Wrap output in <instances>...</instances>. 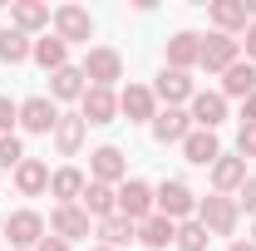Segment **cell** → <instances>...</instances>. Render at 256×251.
Here are the masks:
<instances>
[{
	"label": "cell",
	"instance_id": "13",
	"mask_svg": "<svg viewBox=\"0 0 256 251\" xmlns=\"http://www.w3.org/2000/svg\"><path fill=\"white\" fill-rule=\"evenodd\" d=\"M192 79L182 74V69H162L158 74V84H153V98H162L168 108H182V104H192Z\"/></svg>",
	"mask_w": 256,
	"mask_h": 251
},
{
	"label": "cell",
	"instance_id": "33",
	"mask_svg": "<svg viewBox=\"0 0 256 251\" xmlns=\"http://www.w3.org/2000/svg\"><path fill=\"white\" fill-rule=\"evenodd\" d=\"M236 158H256V124H242V133H236Z\"/></svg>",
	"mask_w": 256,
	"mask_h": 251
},
{
	"label": "cell",
	"instance_id": "28",
	"mask_svg": "<svg viewBox=\"0 0 256 251\" xmlns=\"http://www.w3.org/2000/svg\"><path fill=\"white\" fill-rule=\"evenodd\" d=\"M30 60L40 64L44 74H54V69H64V64H69V44H64L60 34H44V40H34Z\"/></svg>",
	"mask_w": 256,
	"mask_h": 251
},
{
	"label": "cell",
	"instance_id": "12",
	"mask_svg": "<svg viewBox=\"0 0 256 251\" xmlns=\"http://www.w3.org/2000/svg\"><path fill=\"white\" fill-rule=\"evenodd\" d=\"M89 172H94V182H124L128 162H124V148H114V143H104V148H94L89 153Z\"/></svg>",
	"mask_w": 256,
	"mask_h": 251
},
{
	"label": "cell",
	"instance_id": "35",
	"mask_svg": "<svg viewBox=\"0 0 256 251\" xmlns=\"http://www.w3.org/2000/svg\"><path fill=\"white\" fill-rule=\"evenodd\" d=\"M236 207H246V212L256 217V178H246V182H242V192H236Z\"/></svg>",
	"mask_w": 256,
	"mask_h": 251
},
{
	"label": "cell",
	"instance_id": "8",
	"mask_svg": "<svg viewBox=\"0 0 256 251\" xmlns=\"http://www.w3.org/2000/svg\"><path fill=\"white\" fill-rule=\"evenodd\" d=\"M118 114H124L128 124H153L158 118V98L148 84H128L124 94H118Z\"/></svg>",
	"mask_w": 256,
	"mask_h": 251
},
{
	"label": "cell",
	"instance_id": "39",
	"mask_svg": "<svg viewBox=\"0 0 256 251\" xmlns=\"http://www.w3.org/2000/svg\"><path fill=\"white\" fill-rule=\"evenodd\" d=\"M226 251H256V242H232Z\"/></svg>",
	"mask_w": 256,
	"mask_h": 251
},
{
	"label": "cell",
	"instance_id": "18",
	"mask_svg": "<svg viewBox=\"0 0 256 251\" xmlns=\"http://www.w3.org/2000/svg\"><path fill=\"white\" fill-rule=\"evenodd\" d=\"M79 207H84L94 222L114 217V212H118V188H108V182H94V178H89V188H84V197H79Z\"/></svg>",
	"mask_w": 256,
	"mask_h": 251
},
{
	"label": "cell",
	"instance_id": "37",
	"mask_svg": "<svg viewBox=\"0 0 256 251\" xmlns=\"http://www.w3.org/2000/svg\"><path fill=\"white\" fill-rule=\"evenodd\" d=\"M242 124H256V94L242 98Z\"/></svg>",
	"mask_w": 256,
	"mask_h": 251
},
{
	"label": "cell",
	"instance_id": "40",
	"mask_svg": "<svg viewBox=\"0 0 256 251\" xmlns=\"http://www.w3.org/2000/svg\"><path fill=\"white\" fill-rule=\"evenodd\" d=\"M252 242H256V217H252Z\"/></svg>",
	"mask_w": 256,
	"mask_h": 251
},
{
	"label": "cell",
	"instance_id": "7",
	"mask_svg": "<svg viewBox=\"0 0 256 251\" xmlns=\"http://www.w3.org/2000/svg\"><path fill=\"white\" fill-rule=\"evenodd\" d=\"M54 34H60L64 44H89L94 40V15L84 5H60L54 10Z\"/></svg>",
	"mask_w": 256,
	"mask_h": 251
},
{
	"label": "cell",
	"instance_id": "42",
	"mask_svg": "<svg viewBox=\"0 0 256 251\" xmlns=\"http://www.w3.org/2000/svg\"><path fill=\"white\" fill-rule=\"evenodd\" d=\"M94 251H114V246H94Z\"/></svg>",
	"mask_w": 256,
	"mask_h": 251
},
{
	"label": "cell",
	"instance_id": "22",
	"mask_svg": "<svg viewBox=\"0 0 256 251\" xmlns=\"http://www.w3.org/2000/svg\"><path fill=\"white\" fill-rule=\"evenodd\" d=\"M15 192H20V197H40V192H50V162L25 158V162L15 168Z\"/></svg>",
	"mask_w": 256,
	"mask_h": 251
},
{
	"label": "cell",
	"instance_id": "26",
	"mask_svg": "<svg viewBox=\"0 0 256 251\" xmlns=\"http://www.w3.org/2000/svg\"><path fill=\"white\" fill-rule=\"evenodd\" d=\"M84 188H89V178H84L79 168H60V172H50V192L60 197V207H74V202L84 197Z\"/></svg>",
	"mask_w": 256,
	"mask_h": 251
},
{
	"label": "cell",
	"instance_id": "11",
	"mask_svg": "<svg viewBox=\"0 0 256 251\" xmlns=\"http://www.w3.org/2000/svg\"><path fill=\"white\" fill-rule=\"evenodd\" d=\"M79 118H84V124H114V118H118V94L89 84L84 98H79Z\"/></svg>",
	"mask_w": 256,
	"mask_h": 251
},
{
	"label": "cell",
	"instance_id": "30",
	"mask_svg": "<svg viewBox=\"0 0 256 251\" xmlns=\"http://www.w3.org/2000/svg\"><path fill=\"white\" fill-rule=\"evenodd\" d=\"M98 236H104V246H124V242H133V236H138V226H133V222L128 217H118V212H114V217H104L98 222Z\"/></svg>",
	"mask_w": 256,
	"mask_h": 251
},
{
	"label": "cell",
	"instance_id": "16",
	"mask_svg": "<svg viewBox=\"0 0 256 251\" xmlns=\"http://www.w3.org/2000/svg\"><path fill=\"white\" fill-rule=\"evenodd\" d=\"M197 60H202V34L197 30H178L168 40V69H182V74H188Z\"/></svg>",
	"mask_w": 256,
	"mask_h": 251
},
{
	"label": "cell",
	"instance_id": "1",
	"mask_svg": "<svg viewBox=\"0 0 256 251\" xmlns=\"http://www.w3.org/2000/svg\"><path fill=\"white\" fill-rule=\"evenodd\" d=\"M153 212L168 222H192L197 217V197H192L188 182H178V178H168V182H158L153 188Z\"/></svg>",
	"mask_w": 256,
	"mask_h": 251
},
{
	"label": "cell",
	"instance_id": "3",
	"mask_svg": "<svg viewBox=\"0 0 256 251\" xmlns=\"http://www.w3.org/2000/svg\"><path fill=\"white\" fill-rule=\"evenodd\" d=\"M84 79L94 84V89H114L118 79H124V54L118 50H108V44H94L89 54H84Z\"/></svg>",
	"mask_w": 256,
	"mask_h": 251
},
{
	"label": "cell",
	"instance_id": "36",
	"mask_svg": "<svg viewBox=\"0 0 256 251\" xmlns=\"http://www.w3.org/2000/svg\"><path fill=\"white\" fill-rule=\"evenodd\" d=\"M242 50H246V60L256 64V25H246V34H242Z\"/></svg>",
	"mask_w": 256,
	"mask_h": 251
},
{
	"label": "cell",
	"instance_id": "38",
	"mask_svg": "<svg viewBox=\"0 0 256 251\" xmlns=\"http://www.w3.org/2000/svg\"><path fill=\"white\" fill-rule=\"evenodd\" d=\"M34 251H69V242H60V236H44V242H40Z\"/></svg>",
	"mask_w": 256,
	"mask_h": 251
},
{
	"label": "cell",
	"instance_id": "31",
	"mask_svg": "<svg viewBox=\"0 0 256 251\" xmlns=\"http://www.w3.org/2000/svg\"><path fill=\"white\" fill-rule=\"evenodd\" d=\"M207 242H212V232H207L197 217H192V222H178V242H172L178 251H207Z\"/></svg>",
	"mask_w": 256,
	"mask_h": 251
},
{
	"label": "cell",
	"instance_id": "21",
	"mask_svg": "<svg viewBox=\"0 0 256 251\" xmlns=\"http://www.w3.org/2000/svg\"><path fill=\"white\" fill-rule=\"evenodd\" d=\"M182 158H188V162H197V168H212V162L222 158V148H217V133H207V128H192L188 138H182Z\"/></svg>",
	"mask_w": 256,
	"mask_h": 251
},
{
	"label": "cell",
	"instance_id": "2",
	"mask_svg": "<svg viewBox=\"0 0 256 251\" xmlns=\"http://www.w3.org/2000/svg\"><path fill=\"white\" fill-rule=\"evenodd\" d=\"M197 222H202L212 236H232L236 222H242V207H236V197L212 192V197H197Z\"/></svg>",
	"mask_w": 256,
	"mask_h": 251
},
{
	"label": "cell",
	"instance_id": "4",
	"mask_svg": "<svg viewBox=\"0 0 256 251\" xmlns=\"http://www.w3.org/2000/svg\"><path fill=\"white\" fill-rule=\"evenodd\" d=\"M5 236H10V246H15V251H34L44 236H50V226H44L40 212L20 207V212H10V217H5Z\"/></svg>",
	"mask_w": 256,
	"mask_h": 251
},
{
	"label": "cell",
	"instance_id": "15",
	"mask_svg": "<svg viewBox=\"0 0 256 251\" xmlns=\"http://www.w3.org/2000/svg\"><path fill=\"white\" fill-rule=\"evenodd\" d=\"M192 128H207V133H217V128L226 124V98L222 94H207V89H202V94H192Z\"/></svg>",
	"mask_w": 256,
	"mask_h": 251
},
{
	"label": "cell",
	"instance_id": "9",
	"mask_svg": "<svg viewBox=\"0 0 256 251\" xmlns=\"http://www.w3.org/2000/svg\"><path fill=\"white\" fill-rule=\"evenodd\" d=\"M54 124H60V104L44 94H34L20 104V128L25 133H54Z\"/></svg>",
	"mask_w": 256,
	"mask_h": 251
},
{
	"label": "cell",
	"instance_id": "6",
	"mask_svg": "<svg viewBox=\"0 0 256 251\" xmlns=\"http://www.w3.org/2000/svg\"><path fill=\"white\" fill-rule=\"evenodd\" d=\"M118 217H128L133 226L153 217V188H148L143 178H124V182H118Z\"/></svg>",
	"mask_w": 256,
	"mask_h": 251
},
{
	"label": "cell",
	"instance_id": "5",
	"mask_svg": "<svg viewBox=\"0 0 256 251\" xmlns=\"http://www.w3.org/2000/svg\"><path fill=\"white\" fill-rule=\"evenodd\" d=\"M242 60V40H232V34H202V69H207V74H226V69H232V64Z\"/></svg>",
	"mask_w": 256,
	"mask_h": 251
},
{
	"label": "cell",
	"instance_id": "24",
	"mask_svg": "<svg viewBox=\"0 0 256 251\" xmlns=\"http://www.w3.org/2000/svg\"><path fill=\"white\" fill-rule=\"evenodd\" d=\"M84 133H89V124H84L79 114H60V124H54V148H60V158L79 153V148H84Z\"/></svg>",
	"mask_w": 256,
	"mask_h": 251
},
{
	"label": "cell",
	"instance_id": "10",
	"mask_svg": "<svg viewBox=\"0 0 256 251\" xmlns=\"http://www.w3.org/2000/svg\"><path fill=\"white\" fill-rule=\"evenodd\" d=\"M89 226H94V217H89L79 202L50 212V236H60V242H79V236H89Z\"/></svg>",
	"mask_w": 256,
	"mask_h": 251
},
{
	"label": "cell",
	"instance_id": "20",
	"mask_svg": "<svg viewBox=\"0 0 256 251\" xmlns=\"http://www.w3.org/2000/svg\"><path fill=\"white\" fill-rule=\"evenodd\" d=\"M84 89H89V79H84L79 64H64V69L50 74V98H54V104H64V98H84Z\"/></svg>",
	"mask_w": 256,
	"mask_h": 251
},
{
	"label": "cell",
	"instance_id": "34",
	"mask_svg": "<svg viewBox=\"0 0 256 251\" xmlns=\"http://www.w3.org/2000/svg\"><path fill=\"white\" fill-rule=\"evenodd\" d=\"M15 124H20V104H10L0 94V133H15Z\"/></svg>",
	"mask_w": 256,
	"mask_h": 251
},
{
	"label": "cell",
	"instance_id": "14",
	"mask_svg": "<svg viewBox=\"0 0 256 251\" xmlns=\"http://www.w3.org/2000/svg\"><path fill=\"white\" fill-rule=\"evenodd\" d=\"M242 182H246V158H236V153H222L217 162H212V192L232 197V192H242Z\"/></svg>",
	"mask_w": 256,
	"mask_h": 251
},
{
	"label": "cell",
	"instance_id": "41",
	"mask_svg": "<svg viewBox=\"0 0 256 251\" xmlns=\"http://www.w3.org/2000/svg\"><path fill=\"white\" fill-rule=\"evenodd\" d=\"M0 236H5V217H0Z\"/></svg>",
	"mask_w": 256,
	"mask_h": 251
},
{
	"label": "cell",
	"instance_id": "19",
	"mask_svg": "<svg viewBox=\"0 0 256 251\" xmlns=\"http://www.w3.org/2000/svg\"><path fill=\"white\" fill-rule=\"evenodd\" d=\"M212 25H217V34H232V40H236V30L246 34V25H252L246 0H217L212 5Z\"/></svg>",
	"mask_w": 256,
	"mask_h": 251
},
{
	"label": "cell",
	"instance_id": "17",
	"mask_svg": "<svg viewBox=\"0 0 256 251\" xmlns=\"http://www.w3.org/2000/svg\"><path fill=\"white\" fill-rule=\"evenodd\" d=\"M148 128H153L158 143H182V138L192 133V114L188 108H158V118H153Z\"/></svg>",
	"mask_w": 256,
	"mask_h": 251
},
{
	"label": "cell",
	"instance_id": "27",
	"mask_svg": "<svg viewBox=\"0 0 256 251\" xmlns=\"http://www.w3.org/2000/svg\"><path fill=\"white\" fill-rule=\"evenodd\" d=\"M50 20H54V15H50V5H40V0H15V5H10V25L25 30V34L44 30Z\"/></svg>",
	"mask_w": 256,
	"mask_h": 251
},
{
	"label": "cell",
	"instance_id": "29",
	"mask_svg": "<svg viewBox=\"0 0 256 251\" xmlns=\"http://www.w3.org/2000/svg\"><path fill=\"white\" fill-rule=\"evenodd\" d=\"M30 50H34V40L25 30H15V25L0 30V64H25V60H30Z\"/></svg>",
	"mask_w": 256,
	"mask_h": 251
},
{
	"label": "cell",
	"instance_id": "23",
	"mask_svg": "<svg viewBox=\"0 0 256 251\" xmlns=\"http://www.w3.org/2000/svg\"><path fill=\"white\" fill-rule=\"evenodd\" d=\"M138 242H143V251H168L178 242V222H168V217L153 212L148 222H138Z\"/></svg>",
	"mask_w": 256,
	"mask_h": 251
},
{
	"label": "cell",
	"instance_id": "25",
	"mask_svg": "<svg viewBox=\"0 0 256 251\" xmlns=\"http://www.w3.org/2000/svg\"><path fill=\"white\" fill-rule=\"evenodd\" d=\"M256 94V64L252 60H236L222 74V98H252Z\"/></svg>",
	"mask_w": 256,
	"mask_h": 251
},
{
	"label": "cell",
	"instance_id": "32",
	"mask_svg": "<svg viewBox=\"0 0 256 251\" xmlns=\"http://www.w3.org/2000/svg\"><path fill=\"white\" fill-rule=\"evenodd\" d=\"M20 162H25L20 138H15V133H0V172H5V168H20Z\"/></svg>",
	"mask_w": 256,
	"mask_h": 251
}]
</instances>
